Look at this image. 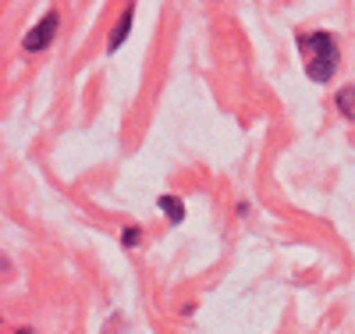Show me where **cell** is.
Listing matches in <instances>:
<instances>
[{
    "label": "cell",
    "mask_w": 355,
    "mask_h": 334,
    "mask_svg": "<svg viewBox=\"0 0 355 334\" xmlns=\"http://www.w3.org/2000/svg\"><path fill=\"white\" fill-rule=\"evenodd\" d=\"M299 53L306 60V78L316 85H327L338 68H341V43L331 28H313V33H299Z\"/></svg>",
    "instance_id": "6da1fadb"
},
{
    "label": "cell",
    "mask_w": 355,
    "mask_h": 334,
    "mask_svg": "<svg viewBox=\"0 0 355 334\" xmlns=\"http://www.w3.org/2000/svg\"><path fill=\"white\" fill-rule=\"evenodd\" d=\"M57 33H61V11L50 8V11L21 36V50H25V53H43V50L57 40Z\"/></svg>",
    "instance_id": "7a4b0ae2"
},
{
    "label": "cell",
    "mask_w": 355,
    "mask_h": 334,
    "mask_svg": "<svg viewBox=\"0 0 355 334\" xmlns=\"http://www.w3.org/2000/svg\"><path fill=\"white\" fill-rule=\"evenodd\" d=\"M132 25H135V4H128L125 11H121V18L114 22V28H110V36H107V53H117L125 43H128V36H132Z\"/></svg>",
    "instance_id": "3957f363"
},
{
    "label": "cell",
    "mask_w": 355,
    "mask_h": 334,
    "mask_svg": "<svg viewBox=\"0 0 355 334\" xmlns=\"http://www.w3.org/2000/svg\"><path fill=\"white\" fill-rule=\"evenodd\" d=\"M157 210L164 214L167 224H182V221H185V199L174 196V192H164V196L157 199Z\"/></svg>",
    "instance_id": "277c9868"
},
{
    "label": "cell",
    "mask_w": 355,
    "mask_h": 334,
    "mask_svg": "<svg viewBox=\"0 0 355 334\" xmlns=\"http://www.w3.org/2000/svg\"><path fill=\"white\" fill-rule=\"evenodd\" d=\"M334 110H338L345 121H352V125H355V82L341 85L338 93H334Z\"/></svg>",
    "instance_id": "5b68a950"
},
{
    "label": "cell",
    "mask_w": 355,
    "mask_h": 334,
    "mask_svg": "<svg viewBox=\"0 0 355 334\" xmlns=\"http://www.w3.org/2000/svg\"><path fill=\"white\" fill-rule=\"evenodd\" d=\"M121 246L125 249H139L142 246V228L139 224H125L121 228Z\"/></svg>",
    "instance_id": "8992f818"
},
{
    "label": "cell",
    "mask_w": 355,
    "mask_h": 334,
    "mask_svg": "<svg viewBox=\"0 0 355 334\" xmlns=\"http://www.w3.org/2000/svg\"><path fill=\"white\" fill-rule=\"evenodd\" d=\"M234 214H239V217L245 221V217L252 214V199H245V196H242V199H234Z\"/></svg>",
    "instance_id": "52a82bcc"
},
{
    "label": "cell",
    "mask_w": 355,
    "mask_h": 334,
    "mask_svg": "<svg viewBox=\"0 0 355 334\" xmlns=\"http://www.w3.org/2000/svg\"><path fill=\"white\" fill-rule=\"evenodd\" d=\"M15 334H36V327H28V324H21V327H15Z\"/></svg>",
    "instance_id": "ba28073f"
}]
</instances>
